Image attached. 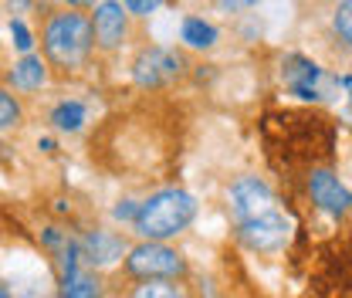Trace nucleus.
<instances>
[{
  "label": "nucleus",
  "instance_id": "obj_1",
  "mask_svg": "<svg viewBox=\"0 0 352 298\" xmlns=\"http://www.w3.org/2000/svg\"><path fill=\"white\" fill-rule=\"evenodd\" d=\"M230 213L237 234L254 251H278L292 234V220L281 211L274 190L258 176H241L230 187Z\"/></svg>",
  "mask_w": 352,
  "mask_h": 298
},
{
  "label": "nucleus",
  "instance_id": "obj_2",
  "mask_svg": "<svg viewBox=\"0 0 352 298\" xmlns=\"http://www.w3.org/2000/svg\"><path fill=\"white\" fill-rule=\"evenodd\" d=\"M44 58L61 68V72H75L82 68L95 47V31H91V17L82 10H58L44 21L41 31Z\"/></svg>",
  "mask_w": 352,
  "mask_h": 298
},
{
  "label": "nucleus",
  "instance_id": "obj_3",
  "mask_svg": "<svg viewBox=\"0 0 352 298\" xmlns=\"http://www.w3.org/2000/svg\"><path fill=\"white\" fill-rule=\"evenodd\" d=\"M193 217H197V200L186 190L170 187V190H160V193H153L149 200L139 204V213H135L132 227L146 241H160L163 244L166 237L183 234L193 224Z\"/></svg>",
  "mask_w": 352,
  "mask_h": 298
},
{
  "label": "nucleus",
  "instance_id": "obj_4",
  "mask_svg": "<svg viewBox=\"0 0 352 298\" xmlns=\"http://www.w3.org/2000/svg\"><path fill=\"white\" fill-rule=\"evenodd\" d=\"M126 271L142 281H166V278H179L186 271V261L160 241H142L126 255Z\"/></svg>",
  "mask_w": 352,
  "mask_h": 298
},
{
  "label": "nucleus",
  "instance_id": "obj_5",
  "mask_svg": "<svg viewBox=\"0 0 352 298\" xmlns=\"http://www.w3.org/2000/svg\"><path fill=\"white\" fill-rule=\"evenodd\" d=\"M183 72V61L176 51L166 47H142L139 58L132 61V78L139 88H160L166 82H173L176 75Z\"/></svg>",
  "mask_w": 352,
  "mask_h": 298
},
{
  "label": "nucleus",
  "instance_id": "obj_6",
  "mask_svg": "<svg viewBox=\"0 0 352 298\" xmlns=\"http://www.w3.org/2000/svg\"><path fill=\"white\" fill-rule=\"evenodd\" d=\"M91 31H95V44L102 51H116L129 34V10L126 3L116 0H102L91 10Z\"/></svg>",
  "mask_w": 352,
  "mask_h": 298
},
{
  "label": "nucleus",
  "instance_id": "obj_7",
  "mask_svg": "<svg viewBox=\"0 0 352 298\" xmlns=\"http://www.w3.org/2000/svg\"><path fill=\"white\" fill-rule=\"evenodd\" d=\"M308 193H311V204L318 211L332 213V217H342V213L352 211V193L339 183V176H332L329 170L308 173Z\"/></svg>",
  "mask_w": 352,
  "mask_h": 298
},
{
  "label": "nucleus",
  "instance_id": "obj_8",
  "mask_svg": "<svg viewBox=\"0 0 352 298\" xmlns=\"http://www.w3.org/2000/svg\"><path fill=\"white\" fill-rule=\"evenodd\" d=\"M322 68L311 61V58H302V54H288L281 61V78L292 95H298L302 102H318L322 92H318V82H322Z\"/></svg>",
  "mask_w": 352,
  "mask_h": 298
},
{
  "label": "nucleus",
  "instance_id": "obj_9",
  "mask_svg": "<svg viewBox=\"0 0 352 298\" xmlns=\"http://www.w3.org/2000/svg\"><path fill=\"white\" fill-rule=\"evenodd\" d=\"M78 251H82V261L85 264H95V268H105L112 261H119L126 244L116 231H88L85 237L78 241Z\"/></svg>",
  "mask_w": 352,
  "mask_h": 298
},
{
  "label": "nucleus",
  "instance_id": "obj_10",
  "mask_svg": "<svg viewBox=\"0 0 352 298\" xmlns=\"http://www.w3.org/2000/svg\"><path fill=\"white\" fill-rule=\"evenodd\" d=\"M7 78L17 92H38L47 82V61L41 54H21L14 61V68L7 72Z\"/></svg>",
  "mask_w": 352,
  "mask_h": 298
},
{
  "label": "nucleus",
  "instance_id": "obj_11",
  "mask_svg": "<svg viewBox=\"0 0 352 298\" xmlns=\"http://www.w3.org/2000/svg\"><path fill=\"white\" fill-rule=\"evenodd\" d=\"M51 126L58 129V132H78V129L85 126V102H78V98H61L54 109H51Z\"/></svg>",
  "mask_w": 352,
  "mask_h": 298
},
{
  "label": "nucleus",
  "instance_id": "obj_12",
  "mask_svg": "<svg viewBox=\"0 0 352 298\" xmlns=\"http://www.w3.org/2000/svg\"><path fill=\"white\" fill-rule=\"evenodd\" d=\"M179 38L190 44V47L204 51V47H214L217 44V28L207 24L204 17H197V14H186L183 24H179Z\"/></svg>",
  "mask_w": 352,
  "mask_h": 298
},
{
  "label": "nucleus",
  "instance_id": "obj_13",
  "mask_svg": "<svg viewBox=\"0 0 352 298\" xmlns=\"http://www.w3.org/2000/svg\"><path fill=\"white\" fill-rule=\"evenodd\" d=\"M24 123V109H21V98L10 92V88L0 85V132L21 126Z\"/></svg>",
  "mask_w": 352,
  "mask_h": 298
},
{
  "label": "nucleus",
  "instance_id": "obj_14",
  "mask_svg": "<svg viewBox=\"0 0 352 298\" xmlns=\"http://www.w3.org/2000/svg\"><path fill=\"white\" fill-rule=\"evenodd\" d=\"M332 24H336V34L346 41V47H352V0H346V3L336 7Z\"/></svg>",
  "mask_w": 352,
  "mask_h": 298
},
{
  "label": "nucleus",
  "instance_id": "obj_15",
  "mask_svg": "<svg viewBox=\"0 0 352 298\" xmlns=\"http://www.w3.org/2000/svg\"><path fill=\"white\" fill-rule=\"evenodd\" d=\"M10 38H14L21 54H34V34H31V28L21 17H10Z\"/></svg>",
  "mask_w": 352,
  "mask_h": 298
},
{
  "label": "nucleus",
  "instance_id": "obj_16",
  "mask_svg": "<svg viewBox=\"0 0 352 298\" xmlns=\"http://www.w3.org/2000/svg\"><path fill=\"white\" fill-rule=\"evenodd\" d=\"M61 298H98V285L91 275H78L68 288H61Z\"/></svg>",
  "mask_w": 352,
  "mask_h": 298
},
{
  "label": "nucleus",
  "instance_id": "obj_17",
  "mask_svg": "<svg viewBox=\"0 0 352 298\" xmlns=\"http://www.w3.org/2000/svg\"><path fill=\"white\" fill-rule=\"evenodd\" d=\"M135 298H183V295L166 281H146V285L135 288Z\"/></svg>",
  "mask_w": 352,
  "mask_h": 298
},
{
  "label": "nucleus",
  "instance_id": "obj_18",
  "mask_svg": "<svg viewBox=\"0 0 352 298\" xmlns=\"http://www.w3.org/2000/svg\"><path fill=\"white\" fill-rule=\"evenodd\" d=\"M156 7H160L156 0H129V3H126V10H129V14H139V17H146V14H153Z\"/></svg>",
  "mask_w": 352,
  "mask_h": 298
},
{
  "label": "nucleus",
  "instance_id": "obj_19",
  "mask_svg": "<svg viewBox=\"0 0 352 298\" xmlns=\"http://www.w3.org/2000/svg\"><path fill=\"white\" fill-rule=\"evenodd\" d=\"M135 213H139V204H132V200H122V204L116 207V217H119V220H135Z\"/></svg>",
  "mask_w": 352,
  "mask_h": 298
},
{
  "label": "nucleus",
  "instance_id": "obj_20",
  "mask_svg": "<svg viewBox=\"0 0 352 298\" xmlns=\"http://www.w3.org/2000/svg\"><path fill=\"white\" fill-rule=\"evenodd\" d=\"M38 149L51 153V149H54V139H47V136H44V139H38Z\"/></svg>",
  "mask_w": 352,
  "mask_h": 298
},
{
  "label": "nucleus",
  "instance_id": "obj_21",
  "mask_svg": "<svg viewBox=\"0 0 352 298\" xmlns=\"http://www.w3.org/2000/svg\"><path fill=\"white\" fill-rule=\"evenodd\" d=\"M0 298H14V295H10V292H7V288H3V285H0Z\"/></svg>",
  "mask_w": 352,
  "mask_h": 298
}]
</instances>
